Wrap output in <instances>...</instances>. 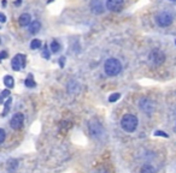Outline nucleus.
Here are the masks:
<instances>
[{"mask_svg": "<svg viewBox=\"0 0 176 173\" xmlns=\"http://www.w3.org/2000/svg\"><path fill=\"white\" fill-rule=\"evenodd\" d=\"M104 71L107 76H117L122 71V64L116 58H109L104 64Z\"/></svg>", "mask_w": 176, "mask_h": 173, "instance_id": "f257e3e1", "label": "nucleus"}, {"mask_svg": "<svg viewBox=\"0 0 176 173\" xmlns=\"http://www.w3.org/2000/svg\"><path fill=\"white\" fill-rule=\"evenodd\" d=\"M138 124H139V120L136 115L134 114H126L121 119V126L127 132H134L138 128Z\"/></svg>", "mask_w": 176, "mask_h": 173, "instance_id": "f03ea898", "label": "nucleus"}, {"mask_svg": "<svg viewBox=\"0 0 176 173\" xmlns=\"http://www.w3.org/2000/svg\"><path fill=\"white\" fill-rule=\"evenodd\" d=\"M173 21H174V17H173V14L169 13V12H161V13H158L156 16V23L162 27V28H166V27H169L171 23H173Z\"/></svg>", "mask_w": 176, "mask_h": 173, "instance_id": "7ed1b4c3", "label": "nucleus"}, {"mask_svg": "<svg viewBox=\"0 0 176 173\" xmlns=\"http://www.w3.org/2000/svg\"><path fill=\"white\" fill-rule=\"evenodd\" d=\"M148 60H150L153 65L159 66V65H162V64L165 61V54L162 52L161 49H153V51H151L150 54H148Z\"/></svg>", "mask_w": 176, "mask_h": 173, "instance_id": "20e7f679", "label": "nucleus"}, {"mask_svg": "<svg viewBox=\"0 0 176 173\" xmlns=\"http://www.w3.org/2000/svg\"><path fill=\"white\" fill-rule=\"evenodd\" d=\"M123 0H106V9L111 12H119L123 9Z\"/></svg>", "mask_w": 176, "mask_h": 173, "instance_id": "39448f33", "label": "nucleus"}, {"mask_svg": "<svg viewBox=\"0 0 176 173\" xmlns=\"http://www.w3.org/2000/svg\"><path fill=\"white\" fill-rule=\"evenodd\" d=\"M11 65H12V69H14L15 71H18V70L23 69V67L26 66V57H24L23 54H17V56H15V58L12 59Z\"/></svg>", "mask_w": 176, "mask_h": 173, "instance_id": "423d86ee", "label": "nucleus"}, {"mask_svg": "<svg viewBox=\"0 0 176 173\" xmlns=\"http://www.w3.org/2000/svg\"><path fill=\"white\" fill-rule=\"evenodd\" d=\"M23 121H24V117L22 113H16L12 118H11V121H10V125L14 130H18L22 128L23 125Z\"/></svg>", "mask_w": 176, "mask_h": 173, "instance_id": "0eeeda50", "label": "nucleus"}, {"mask_svg": "<svg viewBox=\"0 0 176 173\" xmlns=\"http://www.w3.org/2000/svg\"><path fill=\"white\" fill-rule=\"evenodd\" d=\"M139 106L141 108V111H144L146 114H151L153 111V103L152 101L148 100L147 98H142L141 100L139 101Z\"/></svg>", "mask_w": 176, "mask_h": 173, "instance_id": "6e6552de", "label": "nucleus"}, {"mask_svg": "<svg viewBox=\"0 0 176 173\" xmlns=\"http://www.w3.org/2000/svg\"><path fill=\"white\" fill-rule=\"evenodd\" d=\"M89 131H90V133L94 137H98V136H100L103 133V128H102V125L97 120H92L89 123Z\"/></svg>", "mask_w": 176, "mask_h": 173, "instance_id": "1a4fd4ad", "label": "nucleus"}, {"mask_svg": "<svg viewBox=\"0 0 176 173\" xmlns=\"http://www.w3.org/2000/svg\"><path fill=\"white\" fill-rule=\"evenodd\" d=\"M90 10H92L93 13H95V14L102 13L104 11L103 2H102L100 0H93V1L90 2Z\"/></svg>", "mask_w": 176, "mask_h": 173, "instance_id": "9d476101", "label": "nucleus"}, {"mask_svg": "<svg viewBox=\"0 0 176 173\" xmlns=\"http://www.w3.org/2000/svg\"><path fill=\"white\" fill-rule=\"evenodd\" d=\"M18 23L22 25V27H28L30 25V23H31V17H30L29 13H23L19 16V18H18Z\"/></svg>", "mask_w": 176, "mask_h": 173, "instance_id": "9b49d317", "label": "nucleus"}, {"mask_svg": "<svg viewBox=\"0 0 176 173\" xmlns=\"http://www.w3.org/2000/svg\"><path fill=\"white\" fill-rule=\"evenodd\" d=\"M41 28V24H40V22H38V21H34V22H31L29 25V33L30 34H36L39 30Z\"/></svg>", "mask_w": 176, "mask_h": 173, "instance_id": "f8f14e48", "label": "nucleus"}, {"mask_svg": "<svg viewBox=\"0 0 176 173\" xmlns=\"http://www.w3.org/2000/svg\"><path fill=\"white\" fill-rule=\"evenodd\" d=\"M4 84H5V87H7V88H14V86H15L14 77L10 76V75L5 76V77H4Z\"/></svg>", "mask_w": 176, "mask_h": 173, "instance_id": "ddd939ff", "label": "nucleus"}, {"mask_svg": "<svg viewBox=\"0 0 176 173\" xmlns=\"http://www.w3.org/2000/svg\"><path fill=\"white\" fill-rule=\"evenodd\" d=\"M140 173H156V170H154V167L152 166V165H144L142 167H141V171Z\"/></svg>", "mask_w": 176, "mask_h": 173, "instance_id": "4468645a", "label": "nucleus"}, {"mask_svg": "<svg viewBox=\"0 0 176 173\" xmlns=\"http://www.w3.org/2000/svg\"><path fill=\"white\" fill-rule=\"evenodd\" d=\"M24 84L28 87V88H34V87L36 86V83H35V81L33 79V75H29V77L26 79V82H24Z\"/></svg>", "mask_w": 176, "mask_h": 173, "instance_id": "2eb2a0df", "label": "nucleus"}, {"mask_svg": "<svg viewBox=\"0 0 176 173\" xmlns=\"http://www.w3.org/2000/svg\"><path fill=\"white\" fill-rule=\"evenodd\" d=\"M40 47H41V41L38 40V39H34V40L30 42V48H31V49H38V48H40Z\"/></svg>", "mask_w": 176, "mask_h": 173, "instance_id": "dca6fc26", "label": "nucleus"}, {"mask_svg": "<svg viewBox=\"0 0 176 173\" xmlns=\"http://www.w3.org/2000/svg\"><path fill=\"white\" fill-rule=\"evenodd\" d=\"M50 48H51V51H52L53 53H57V52H59V49H60V46H59V43L57 42V41H52Z\"/></svg>", "mask_w": 176, "mask_h": 173, "instance_id": "f3484780", "label": "nucleus"}, {"mask_svg": "<svg viewBox=\"0 0 176 173\" xmlns=\"http://www.w3.org/2000/svg\"><path fill=\"white\" fill-rule=\"evenodd\" d=\"M5 98H10V90L9 89H5V90L1 91V94H0V103H2V101H4Z\"/></svg>", "mask_w": 176, "mask_h": 173, "instance_id": "a211bd4d", "label": "nucleus"}, {"mask_svg": "<svg viewBox=\"0 0 176 173\" xmlns=\"http://www.w3.org/2000/svg\"><path fill=\"white\" fill-rule=\"evenodd\" d=\"M11 98H9V100L5 102V108H4V112H2V117H5V115L7 114V112L10 111V103H11Z\"/></svg>", "mask_w": 176, "mask_h": 173, "instance_id": "6ab92c4d", "label": "nucleus"}, {"mask_svg": "<svg viewBox=\"0 0 176 173\" xmlns=\"http://www.w3.org/2000/svg\"><path fill=\"white\" fill-rule=\"evenodd\" d=\"M119 98H121V94H119V93H115V94H112V95L109 98V101H110V102H116Z\"/></svg>", "mask_w": 176, "mask_h": 173, "instance_id": "aec40b11", "label": "nucleus"}, {"mask_svg": "<svg viewBox=\"0 0 176 173\" xmlns=\"http://www.w3.org/2000/svg\"><path fill=\"white\" fill-rule=\"evenodd\" d=\"M41 57L44 58V59H50V52H48V49H47V46L44 47V49H42V52H41Z\"/></svg>", "mask_w": 176, "mask_h": 173, "instance_id": "412c9836", "label": "nucleus"}, {"mask_svg": "<svg viewBox=\"0 0 176 173\" xmlns=\"http://www.w3.org/2000/svg\"><path fill=\"white\" fill-rule=\"evenodd\" d=\"M5 138H6V132H5L2 129H0V144L4 143Z\"/></svg>", "mask_w": 176, "mask_h": 173, "instance_id": "4be33fe9", "label": "nucleus"}, {"mask_svg": "<svg viewBox=\"0 0 176 173\" xmlns=\"http://www.w3.org/2000/svg\"><path fill=\"white\" fill-rule=\"evenodd\" d=\"M6 58H7V52H5V51L0 52V60H4V59H6Z\"/></svg>", "mask_w": 176, "mask_h": 173, "instance_id": "5701e85b", "label": "nucleus"}, {"mask_svg": "<svg viewBox=\"0 0 176 173\" xmlns=\"http://www.w3.org/2000/svg\"><path fill=\"white\" fill-rule=\"evenodd\" d=\"M154 133H156V136H163V137H168V135H166L165 132H163V131H156Z\"/></svg>", "mask_w": 176, "mask_h": 173, "instance_id": "b1692460", "label": "nucleus"}, {"mask_svg": "<svg viewBox=\"0 0 176 173\" xmlns=\"http://www.w3.org/2000/svg\"><path fill=\"white\" fill-rule=\"evenodd\" d=\"M6 22V16L0 12V23H5Z\"/></svg>", "mask_w": 176, "mask_h": 173, "instance_id": "393cba45", "label": "nucleus"}, {"mask_svg": "<svg viewBox=\"0 0 176 173\" xmlns=\"http://www.w3.org/2000/svg\"><path fill=\"white\" fill-rule=\"evenodd\" d=\"M64 60H65V58L60 57V59H59V65H60V67H63V66H64Z\"/></svg>", "mask_w": 176, "mask_h": 173, "instance_id": "a878e982", "label": "nucleus"}, {"mask_svg": "<svg viewBox=\"0 0 176 173\" xmlns=\"http://www.w3.org/2000/svg\"><path fill=\"white\" fill-rule=\"evenodd\" d=\"M16 166H17V162H16V161H11V162H10V165H9V167H10V168H15Z\"/></svg>", "mask_w": 176, "mask_h": 173, "instance_id": "bb28decb", "label": "nucleus"}, {"mask_svg": "<svg viewBox=\"0 0 176 173\" xmlns=\"http://www.w3.org/2000/svg\"><path fill=\"white\" fill-rule=\"evenodd\" d=\"M21 2H22V0H17V1H15V5L16 6H19V5H21Z\"/></svg>", "mask_w": 176, "mask_h": 173, "instance_id": "cd10ccee", "label": "nucleus"}, {"mask_svg": "<svg viewBox=\"0 0 176 173\" xmlns=\"http://www.w3.org/2000/svg\"><path fill=\"white\" fill-rule=\"evenodd\" d=\"M1 4H2V6L5 7V6H6V0H2V2H1Z\"/></svg>", "mask_w": 176, "mask_h": 173, "instance_id": "c85d7f7f", "label": "nucleus"}, {"mask_svg": "<svg viewBox=\"0 0 176 173\" xmlns=\"http://www.w3.org/2000/svg\"><path fill=\"white\" fill-rule=\"evenodd\" d=\"M169 1H171V2H176V0H169Z\"/></svg>", "mask_w": 176, "mask_h": 173, "instance_id": "c756f323", "label": "nucleus"}, {"mask_svg": "<svg viewBox=\"0 0 176 173\" xmlns=\"http://www.w3.org/2000/svg\"><path fill=\"white\" fill-rule=\"evenodd\" d=\"M52 1H53V0H48V1H47V2H52Z\"/></svg>", "mask_w": 176, "mask_h": 173, "instance_id": "7c9ffc66", "label": "nucleus"}, {"mask_svg": "<svg viewBox=\"0 0 176 173\" xmlns=\"http://www.w3.org/2000/svg\"><path fill=\"white\" fill-rule=\"evenodd\" d=\"M175 44H176V40H175Z\"/></svg>", "mask_w": 176, "mask_h": 173, "instance_id": "2f4dec72", "label": "nucleus"}]
</instances>
